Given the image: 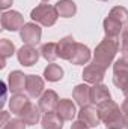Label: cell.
Returning a JSON list of instances; mask_svg holds the SVG:
<instances>
[{"label": "cell", "mask_w": 128, "mask_h": 129, "mask_svg": "<svg viewBox=\"0 0 128 129\" xmlns=\"http://www.w3.org/2000/svg\"><path fill=\"white\" fill-rule=\"evenodd\" d=\"M98 113L101 122L107 126V129H122L125 126V116L112 99L98 105Z\"/></svg>", "instance_id": "obj_1"}, {"label": "cell", "mask_w": 128, "mask_h": 129, "mask_svg": "<svg viewBox=\"0 0 128 129\" xmlns=\"http://www.w3.org/2000/svg\"><path fill=\"white\" fill-rule=\"evenodd\" d=\"M128 23V11L122 6H116L112 9L109 17L104 20V29L105 35L110 38L119 36L121 32H124V26Z\"/></svg>", "instance_id": "obj_2"}, {"label": "cell", "mask_w": 128, "mask_h": 129, "mask_svg": "<svg viewBox=\"0 0 128 129\" xmlns=\"http://www.w3.org/2000/svg\"><path fill=\"white\" fill-rule=\"evenodd\" d=\"M118 50H119V42L116 41V38L107 36V38L96 47L94 62L98 63V64H101V66H104V68L107 69V66L112 63L113 57L116 56Z\"/></svg>", "instance_id": "obj_3"}, {"label": "cell", "mask_w": 128, "mask_h": 129, "mask_svg": "<svg viewBox=\"0 0 128 129\" xmlns=\"http://www.w3.org/2000/svg\"><path fill=\"white\" fill-rule=\"evenodd\" d=\"M30 17H32L33 21H36V23H39V24H42L45 27H50V26H53L56 23L59 14H57L56 6H50V5L42 3V5H39V6H36L33 9Z\"/></svg>", "instance_id": "obj_4"}, {"label": "cell", "mask_w": 128, "mask_h": 129, "mask_svg": "<svg viewBox=\"0 0 128 129\" xmlns=\"http://www.w3.org/2000/svg\"><path fill=\"white\" fill-rule=\"evenodd\" d=\"M113 72V83L116 87H119L125 98H128V59H119L115 63Z\"/></svg>", "instance_id": "obj_5"}, {"label": "cell", "mask_w": 128, "mask_h": 129, "mask_svg": "<svg viewBox=\"0 0 128 129\" xmlns=\"http://www.w3.org/2000/svg\"><path fill=\"white\" fill-rule=\"evenodd\" d=\"M104 74H105V68L94 62L88 68H84L83 78H84V81H88L91 84H99L102 81V78H104Z\"/></svg>", "instance_id": "obj_6"}, {"label": "cell", "mask_w": 128, "mask_h": 129, "mask_svg": "<svg viewBox=\"0 0 128 129\" xmlns=\"http://www.w3.org/2000/svg\"><path fill=\"white\" fill-rule=\"evenodd\" d=\"M2 26L3 29L6 30H11V32H17L18 29H23V17L12 11V12H5L3 17H2Z\"/></svg>", "instance_id": "obj_7"}, {"label": "cell", "mask_w": 128, "mask_h": 129, "mask_svg": "<svg viewBox=\"0 0 128 129\" xmlns=\"http://www.w3.org/2000/svg\"><path fill=\"white\" fill-rule=\"evenodd\" d=\"M78 120L84 122L89 128H94V126H98L101 119H99V113H98V108H94V107H81V111L78 113Z\"/></svg>", "instance_id": "obj_8"}, {"label": "cell", "mask_w": 128, "mask_h": 129, "mask_svg": "<svg viewBox=\"0 0 128 129\" xmlns=\"http://www.w3.org/2000/svg\"><path fill=\"white\" fill-rule=\"evenodd\" d=\"M41 29L38 24H33V23H29V24H24V27L21 29V38L23 41L27 44V45H35L39 42L41 39Z\"/></svg>", "instance_id": "obj_9"}, {"label": "cell", "mask_w": 128, "mask_h": 129, "mask_svg": "<svg viewBox=\"0 0 128 129\" xmlns=\"http://www.w3.org/2000/svg\"><path fill=\"white\" fill-rule=\"evenodd\" d=\"M38 57H39V54L33 48V45H24L18 51V60H20V63L24 64V66H33L36 63Z\"/></svg>", "instance_id": "obj_10"}, {"label": "cell", "mask_w": 128, "mask_h": 129, "mask_svg": "<svg viewBox=\"0 0 128 129\" xmlns=\"http://www.w3.org/2000/svg\"><path fill=\"white\" fill-rule=\"evenodd\" d=\"M57 105H59V98H57V95L53 90L45 92L42 95V98L39 99V108H41V111L51 113V111H54V108H57Z\"/></svg>", "instance_id": "obj_11"}, {"label": "cell", "mask_w": 128, "mask_h": 129, "mask_svg": "<svg viewBox=\"0 0 128 129\" xmlns=\"http://www.w3.org/2000/svg\"><path fill=\"white\" fill-rule=\"evenodd\" d=\"M44 90V81L38 75H27L26 81V92L30 98H38Z\"/></svg>", "instance_id": "obj_12"}, {"label": "cell", "mask_w": 128, "mask_h": 129, "mask_svg": "<svg viewBox=\"0 0 128 129\" xmlns=\"http://www.w3.org/2000/svg\"><path fill=\"white\" fill-rule=\"evenodd\" d=\"M89 59H91L89 48L83 44H75V48H74V53H72V57L69 59V62L72 64H84L89 62Z\"/></svg>", "instance_id": "obj_13"}, {"label": "cell", "mask_w": 128, "mask_h": 129, "mask_svg": "<svg viewBox=\"0 0 128 129\" xmlns=\"http://www.w3.org/2000/svg\"><path fill=\"white\" fill-rule=\"evenodd\" d=\"M26 81H27V75L21 74L20 71H15L9 75V84H11V92H14L15 95H20L24 89H26Z\"/></svg>", "instance_id": "obj_14"}, {"label": "cell", "mask_w": 128, "mask_h": 129, "mask_svg": "<svg viewBox=\"0 0 128 129\" xmlns=\"http://www.w3.org/2000/svg\"><path fill=\"white\" fill-rule=\"evenodd\" d=\"M110 99L112 98H110L109 89L105 86L96 84L95 87L91 89V102L92 104H96V107L101 105V104H104V102H107V101H110Z\"/></svg>", "instance_id": "obj_15"}, {"label": "cell", "mask_w": 128, "mask_h": 129, "mask_svg": "<svg viewBox=\"0 0 128 129\" xmlns=\"http://www.w3.org/2000/svg\"><path fill=\"white\" fill-rule=\"evenodd\" d=\"M75 41L72 36H65L63 39L59 42V57L65 59V60H69L72 57V53H74V48H75Z\"/></svg>", "instance_id": "obj_16"}, {"label": "cell", "mask_w": 128, "mask_h": 129, "mask_svg": "<svg viewBox=\"0 0 128 129\" xmlns=\"http://www.w3.org/2000/svg\"><path fill=\"white\" fill-rule=\"evenodd\" d=\"M74 99L77 101V104L80 107H86L89 102H91V87L86 86V84H80L74 89V93H72Z\"/></svg>", "instance_id": "obj_17"}, {"label": "cell", "mask_w": 128, "mask_h": 129, "mask_svg": "<svg viewBox=\"0 0 128 129\" xmlns=\"http://www.w3.org/2000/svg\"><path fill=\"white\" fill-rule=\"evenodd\" d=\"M63 122L65 120L57 113H54V111L45 113V116L42 119V128L44 129H62Z\"/></svg>", "instance_id": "obj_18"}, {"label": "cell", "mask_w": 128, "mask_h": 129, "mask_svg": "<svg viewBox=\"0 0 128 129\" xmlns=\"http://www.w3.org/2000/svg\"><path fill=\"white\" fill-rule=\"evenodd\" d=\"M57 114L63 120H72V117L75 116V105L72 104V101L62 99L57 105Z\"/></svg>", "instance_id": "obj_19"}, {"label": "cell", "mask_w": 128, "mask_h": 129, "mask_svg": "<svg viewBox=\"0 0 128 129\" xmlns=\"http://www.w3.org/2000/svg\"><path fill=\"white\" fill-rule=\"evenodd\" d=\"M30 105L29 99L23 95H15V96L11 99V110L17 114V116H23V113L27 110V107Z\"/></svg>", "instance_id": "obj_20"}, {"label": "cell", "mask_w": 128, "mask_h": 129, "mask_svg": "<svg viewBox=\"0 0 128 129\" xmlns=\"http://www.w3.org/2000/svg\"><path fill=\"white\" fill-rule=\"evenodd\" d=\"M56 9H57V14L60 17H72L75 12H77V6L72 0H60L56 3Z\"/></svg>", "instance_id": "obj_21"}, {"label": "cell", "mask_w": 128, "mask_h": 129, "mask_svg": "<svg viewBox=\"0 0 128 129\" xmlns=\"http://www.w3.org/2000/svg\"><path fill=\"white\" fill-rule=\"evenodd\" d=\"M41 108L39 107H36V105H33L30 104L29 107H27V110L23 113V122L26 123V125H36L38 122H39V117H41Z\"/></svg>", "instance_id": "obj_22"}, {"label": "cell", "mask_w": 128, "mask_h": 129, "mask_svg": "<svg viewBox=\"0 0 128 129\" xmlns=\"http://www.w3.org/2000/svg\"><path fill=\"white\" fill-rule=\"evenodd\" d=\"M41 54L48 62H54L59 57V44H54V42L44 44L42 48H41Z\"/></svg>", "instance_id": "obj_23"}, {"label": "cell", "mask_w": 128, "mask_h": 129, "mask_svg": "<svg viewBox=\"0 0 128 129\" xmlns=\"http://www.w3.org/2000/svg\"><path fill=\"white\" fill-rule=\"evenodd\" d=\"M44 77L48 80V81H59L62 77H63V69L59 66V64H48V68L44 71Z\"/></svg>", "instance_id": "obj_24"}, {"label": "cell", "mask_w": 128, "mask_h": 129, "mask_svg": "<svg viewBox=\"0 0 128 129\" xmlns=\"http://www.w3.org/2000/svg\"><path fill=\"white\" fill-rule=\"evenodd\" d=\"M121 48H122L124 57L128 59V27L124 29V32H122V45H121Z\"/></svg>", "instance_id": "obj_25"}, {"label": "cell", "mask_w": 128, "mask_h": 129, "mask_svg": "<svg viewBox=\"0 0 128 129\" xmlns=\"http://www.w3.org/2000/svg\"><path fill=\"white\" fill-rule=\"evenodd\" d=\"M2 51H3V57H8L11 53H14V45L8 39H3V42H2Z\"/></svg>", "instance_id": "obj_26"}, {"label": "cell", "mask_w": 128, "mask_h": 129, "mask_svg": "<svg viewBox=\"0 0 128 129\" xmlns=\"http://www.w3.org/2000/svg\"><path fill=\"white\" fill-rule=\"evenodd\" d=\"M3 129H24V122L15 119V120H11L9 125H5Z\"/></svg>", "instance_id": "obj_27"}, {"label": "cell", "mask_w": 128, "mask_h": 129, "mask_svg": "<svg viewBox=\"0 0 128 129\" xmlns=\"http://www.w3.org/2000/svg\"><path fill=\"white\" fill-rule=\"evenodd\" d=\"M71 129H89V126L84 123V122H81V120H78V122H75V123H72V126Z\"/></svg>", "instance_id": "obj_28"}, {"label": "cell", "mask_w": 128, "mask_h": 129, "mask_svg": "<svg viewBox=\"0 0 128 129\" xmlns=\"http://www.w3.org/2000/svg\"><path fill=\"white\" fill-rule=\"evenodd\" d=\"M101 2H104V0H101Z\"/></svg>", "instance_id": "obj_29"}, {"label": "cell", "mask_w": 128, "mask_h": 129, "mask_svg": "<svg viewBox=\"0 0 128 129\" xmlns=\"http://www.w3.org/2000/svg\"><path fill=\"white\" fill-rule=\"evenodd\" d=\"M45 2H47V0H45Z\"/></svg>", "instance_id": "obj_30"}]
</instances>
